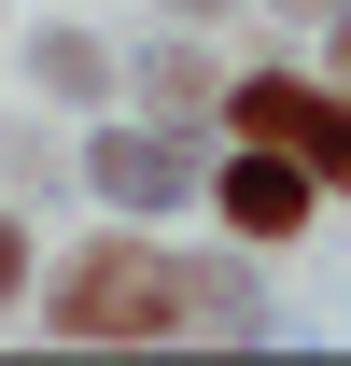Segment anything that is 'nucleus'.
Returning <instances> with one entry per match:
<instances>
[{
    "mask_svg": "<svg viewBox=\"0 0 351 366\" xmlns=\"http://www.w3.org/2000/svg\"><path fill=\"white\" fill-rule=\"evenodd\" d=\"M56 324H71V338H169L183 282L155 268V254H85V268L56 282Z\"/></svg>",
    "mask_w": 351,
    "mask_h": 366,
    "instance_id": "f257e3e1",
    "label": "nucleus"
},
{
    "mask_svg": "<svg viewBox=\"0 0 351 366\" xmlns=\"http://www.w3.org/2000/svg\"><path fill=\"white\" fill-rule=\"evenodd\" d=\"M239 141H281V155H309L323 183H351V113L309 85H239Z\"/></svg>",
    "mask_w": 351,
    "mask_h": 366,
    "instance_id": "f03ea898",
    "label": "nucleus"
},
{
    "mask_svg": "<svg viewBox=\"0 0 351 366\" xmlns=\"http://www.w3.org/2000/svg\"><path fill=\"white\" fill-rule=\"evenodd\" d=\"M309 155H281V141H253V155H239V169H225V226H253V239H295L309 226Z\"/></svg>",
    "mask_w": 351,
    "mask_h": 366,
    "instance_id": "7ed1b4c3",
    "label": "nucleus"
},
{
    "mask_svg": "<svg viewBox=\"0 0 351 366\" xmlns=\"http://www.w3.org/2000/svg\"><path fill=\"white\" fill-rule=\"evenodd\" d=\"M0 296H14V226H0Z\"/></svg>",
    "mask_w": 351,
    "mask_h": 366,
    "instance_id": "20e7f679",
    "label": "nucleus"
}]
</instances>
